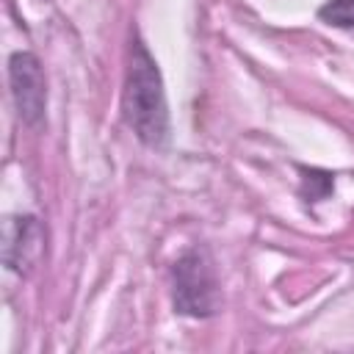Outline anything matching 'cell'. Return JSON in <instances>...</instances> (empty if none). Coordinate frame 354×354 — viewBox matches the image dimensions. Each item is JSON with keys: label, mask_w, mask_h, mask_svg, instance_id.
I'll use <instances>...</instances> for the list:
<instances>
[{"label": "cell", "mask_w": 354, "mask_h": 354, "mask_svg": "<svg viewBox=\"0 0 354 354\" xmlns=\"http://www.w3.org/2000/svg\"><path fill=\"white\" fill-rule=\"evenodd\" d=\"M124 122L147 147H163L169 138V108L163 94V80L155 58L149 55L141 39L133 41V58L127 69L124 97H122Z\"/></svg>", "instance_id": "obj_1"}, {"label": "cell", "mask_w": 354, "mask_h": 354, "mask_svg": "<svg viewBox=\"0 0 354 354\" xmlns=\"http://www.w3.org/2000/svg\"><path fill=\"white\" fill-rule=\"evenodd\" d=\"M318 17L335 28H354V0H326Z\"/></svg>", "instance_id": "obj_5"}, {"label": "cell", "mask_w": 354, "mask_h": 354, "mask_svg": "<svg viewBox=\"0 0 354 354\" xmlns=\"http://www.w3.org/2000/svg\"><path fill=\"white\" fill-rule=\"evenodd\" d=\"M8 72H11L14 102H17V111H19L22 122L25 124H36L44 116V102H47L44 75H41V66H39L36 55H30V53H14Z\"/></svg>", "instance_id": "obj_3"}, {"label": "cell", "mask_w": 354, "mask_h": 354, "mask_svg": "<svg viewBox=\"0 0 354 354\" xmlns=\"http://www.w3.org/2000/svg\"><path fill=\"white\" fill-rule=\"evenodd\" d=\"M174 307L183 315L205 318L218 310V285L205 249H188L171 268Z\"/></svg>", "instance_id": "obj_2"}, {"label": "cell", "mask_w": 354, "mask_h": 354, "mask_svg": "<svg viewBox=\"0 0 354 354\" xmlns=\"http://www.w3.org/2000/svg\"><path fill=\"white\" fill-rule=\"evenodd\" d=\"M41 227L33 216H17L6 221V263L14 271H22L39 257Z\"/></svg>", "instance_id": "obj_4"}]
</instances>
